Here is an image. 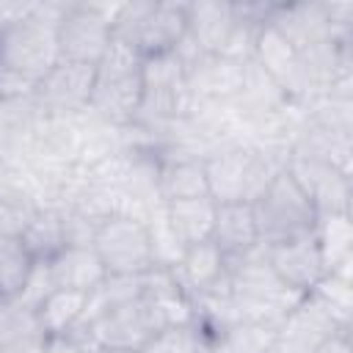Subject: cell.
<instances>
[{
    "instance_id": "1",
    "label": "cell",
    "mask_w": 353,
    "mask_h": 353,
    "mask_svg": "<svg viewBox=\"0 0 353 353\" xmlns=\"http://www.w3.org/2000/svg\"><path fill=\"white\" fill-rule=\"evenodd\" d=\"M251 210H254V221H256L262 245H276V243H287V240L312 234L314 223H317L314 204L301 190V185L287 171V165H281L273 174L268 188L251 201Z\"/></svg>"
},
{
    "instance_id": "2",
    "label": "cell",
    "mask_w": 353,
    "mask_h": 353,
    "mask_svg": "<svg viewBox=\"0 0 353 353\" xmlns=\"http://www.w3.org/2000/svg\"><path fill=\"white\" fill-rule=\"evenodd\" d=\"M141 52L121 41V39H110L105 55L97 63V74H94V91H91V102L88 108L97 110L102 119L108 121H130L138 116V105H141Z\"/></svg>"
},
{
    "instance_id": "3",
    "label": "cell",
    "mask_w": 353,
    "mask_h": 353,
    "mask_svg": "<svg viewBox=\"0 0 353 353\" xmlns=\"http://www.w3.org/2000/svg\"><path fill=\"white\" fill-rule=\"evenodd\" d=\"M188 33V3H121L113 36L132 44L141 58L171 52Z\"/></svg>"
},
{
    "instance_id": "4",
    "label": "cell",
    "mask_w": 353,
    "mask_h": 353,
    "mask_svg": "<svg viewBox=\"0 0 353 353\" xmlns=\"http://www.w3.org/2000/svg\"><path fill=\"white\" fill-rule=\"evenodd\" d=\"M163 328H168L163 312L141 292L138 298L108 309L105 314H99L97 320H91L85 328L74 331L72 339L77 345H83L85 350L108 347V350L135 353V350H141Z\"/></svg>"
},
{
    "instance_id": "5",
    "label": "cell",
    "mask_w": 353,
    "mask_h": 353,
    "mask_svg": "<svg viewBox=\"0 0 353 353\" xmlns=\"http://www.w3.org/2000/svg\"><path fill=\"white\" fill-rule=\"evenodd\" d=\"M94 251L102 259L108 276H143L154 265L149 223L135 215L113 212L97 223Z\"/></svg>"
},
{
    "instance_id": "6",
    "label": "cell",
    "mask_w": 353,
    "mask_h": 353,
    "mask_svg": "<svg viewBox=\"0 0 353 353\" xmlns=\"http://www.w3.org/2000/svg\"><path fill=\"white\" fill-rule=\"evenodd\" d=\"M279 168H273L265 154L254 149H226L215 157L204 160L207 190L215 204L245 201L251 204L273 179Z\"/></svg>"
},
{
    "instance_id": "7",
    "label": "cell",
    "mask_w": 353,
    "mask_h": 353,
    "mask_svg": "<svg viewBox=\"0 0 353 353\" xmlns=\"http://www.w3.org/2000/svg\"><path fill=\"white\" fill-rule=\"evenodd\" d=\"M58 25L41 22L39 17H33V8L0 36V66L14 69L25 77L41 83L58 66Z\"/></svg>"
},
{
    "instance_id": "8",
    "label": "cell",
    "mask_w": 353,
    "mask_h": 353,
    "mask_svg": "<svg viewBox=\"0 0 353 353\" xmlns=\"http://www.w3.org/2000/svg\"><path fill=\"white\" fill-rule=\"evenodd\" d=\"M121 3L99 6V3H69L61 25H58V52L61 61L91 63L97 66L113 39V17Z\"/></svg>"
},
{
    "instance_id": "9",
    "label": "cell",
    "mask_w": 353,
    "mask_h": 353,
    "mask_svg": "<svg viewBox=\"0 0 353 353\" xmlns=\"http://www.w3.org/2000/svg\"><path fill=\"white\" fill-rule=\"evenodd\" d=\"M138 116H176L188 102V66L176 50L146 55L141 61Z\"/></svg>"
},
{
    "instance_id": "10",
    "label": "cell",
    "mask_w": 353,
    "mask_h": 353,
    "mask_svg": "<svg viewBox=\"0 0 353 353\" xmlns=\"http://www.w3.org/2000/svg\"><path fill=\"white\" fill-rule=\"evenodd\" d=\"M287 171L295 176L301 190L309 196L317 215L350 212V179L336 165L309 157L303 152H295L287 160Z\"/></svg>"
},
{
    "instance_id": "11",
    "label": "cell",
    "mask_w": 353,
    "mask_h": 353,
    "mask_svg": "<svg viewBox=\"0 0 353 353\" xmlns=\"http://www.w3.org/2000/svg\"><path fill=\"white\" fill-rule=\"evenodd\" d=\"M254 58H256V66L284 94H306L309 85L314 83L301 52L270 22H265L254 39Z\"/></svg>"
},
{
    "instance_id": "12",
    "label": "cell",
    "mask_w": 353,
    "mask_h": 353,
    "mask_svg": "<svg viewBox=\"0 0 353 353\" xmlns=\"http://www.w3.org/2000/svg\"><path fill=\"white\" fill-rule=\"evenodd\" d=\"M262 248H265V259H268L270 270L276 273V279L301 295H309L317 287V281L328 273L320 245L314 240V232L287 240V243L262 245Z\"/></svg>"
},
{
    "instance_id": "13",
    "label": "cell",
    "mask_w": 353,
    "mask_h": 353,
    "mask_svg": "<svg viewBox=\"0 0 353 353\" xmlns=\"http://www.w3.org/2000/svg\"><path fill=\"white\" fill-rule=\"evenodd\" d=\"M171 273L190 301L229 295V262L212 240L188 245L179 262L171 268Z\"/></svg>"
},
{
    "instance_id": "14",
    "label": "cell",
    "mask_w": 353,
    "mask_h": 353,
    "mask_svg": "<svg viewBox=\"0 0 353 353\" xmlns=\"http://www.w3.org/2000/svg\"><path fill=\"white\" fill-rule=\"evenodd\" d=\"M336 331H347V328H339L334 317L312 295H303L279 323L273 350L276 353H314Z\"/></svg>"
},
{
    "instance_id": "15",
    "label": "cell",
    "mask_w": 353,
    "mask_h": 353,
    "mask_svg": "<svg viewBox=\"0 0 353 353\" xmlns=\"http://www.w3.org/2000/svg\"><path fill=\"white\" fill-rule=\"evenodd\" d=\"M94 74H97V66H91V63L58 61V66L39 83L33 97H39L44 105H50L55 110L88 108L91 91H94Z\"/></svg>"
},
{
    "instance_id": "16",
    "label": "cell",
    "mask_w": 353,
    "mask_h": 353,
    "mask_svg": "<svg viewBox=\"0 0 353 353\" xmlns=\"http://www.w3.org/2000/svg\"><path fill=\"white\" fill-rule=\"evenodd\" d=\"M226 262H237L254 248H259V232L254 221V210L245 201H232V204H218L215 210V226L210 237Z\"/></svg>"
},
{
    "instance_id": "17",
    "label": "cell",
    "mask_w": 353,
    "mask_h": 353,
    "mask_svg": "<svg viewBox=\"0 0 353 353\" xmlns=\"http://www.w3.org/2000/svg\"><path fill=\"white\" fill-rule=\"evenodd\" d=\"M47 262H50L55 290H74L88 295L108 279V270L97 256L94 245H63Z\"/></svg>"
},
{
    "instance_id": "18",
    "label": "cell",
    "mask_w": 353,
    "mask_h": 353,
    "mask_svg": "<svg viewBox=\"0 0 353 353\" xmlns=\"http://www.w3.org/2000/svg\"><path fill=\"white\" fill-rule=\"evenodd\" d=\"M215 210H218V204H215L210 196L182 199V201L163 204L165 223H168L174 240L182 245V251H185L188 245H196V243H204V240L212 237Z\"/></svg>"
},
{
    "instance_id": "19",
    "label": "cell",
    "mask_w": 353,
    "mask_h": 353,
    "mask_svg": "<svg viewBox=\"0 0 353 353\" xmlns=\"http://www.w3.org/2000/svg\"><path fill=\"white\" fill-rule=\"evenodd\" d=\"M245 63L226 55H199L188 63V88H196L210 97H229L243 91Z\"/></svg>"
},
{
    "instance_id": "20",
    "label": "cell",
    "mask_w": 353,
    "mask_h": 353,
    "mask_svg": "<svg viewBox=\"0 0 353 353\" xmlns=\"http://www.w3.org/2000/svg\"><path fill=\"white\" fill-rule=\"evenodd\" d=\"M47 336L33 309L17 301L0 303V353H41Z\"/></svg>"
},
{
    "instance_id": "21",
    "label": "cell",
    "mask_w": 353,
    "mask_h": 353,
    "mask_svg": "<svg viewBox=\"0 0 353 353\" xmlns=\"http://www.w3.org/2000/svg\"><path fill=\"white\" fill-rule=\"evenodd\" d=\"M314 240H317V245H320L325 270H328V273H347V265H350V256H353L350 212L317 215Z\"/></svg>"
},
{
    "instance_id": "22",
    "label": "cell",
    "mask_w": 353,
    "mask_h": 353,
    "mask_svg": "<svg viewBox=\"0 0 353 353\" xmlns=\"http://www.w3.org/2000/svg\"><path fill=\"white\" fill-rule=\"evenodd\" d=\"M154 188H157L163 204L210 196L204 160H174V163H165L154 176Z\"/></svg>"
},
{
    "instance_id": "23",
    "label": "cell",
    "mask_w": 353,
    "mask_h": 353,
    "mask_svg": "<svg viewBox=\"0 0 353 353\" xmlns=\"http://www.w3.org/2000/svg\"><path fill=\"white\" fill-rule=\"evenodd\" d=\"M85 292H74V290H52L36 309L39 325L44 331V336H69L85 309Z\"/></svg>"
},
{
    "instance_id": "24",
    "label": "cell",
    "mask_w": 353,
    "mask_h": 353,
    "mask_svg": "<svg viewBox=\"0 0 353 353\" xmlns=\"http://www.w3.org/2000/svg\"><path fill=\"white\" fill-rule=\"evenodd\" d=\"M276 345V328L265 323H232L210 336L207 353H270Z\"/></svg>"
},
{
    "instance_id": "25",
    "label": "cell",
    "mask_w": 353,
    "mask_h": 353,
    "mask_svg": "<svg viewBox=\"0 0 353 353\" xmlns=\"http://www.w3.org/2000/svg\"><path fill=\"white\" fill-rule=\"evenodd\" d=\"M19 240L25 243L28 254L33 259H52L63 245H66V237H63V212H52V210H44V212H33L28 226L22 229Z\"/></svg>"
},
{
    "instance_id": "26",
    "label": "cell",
    "mask_w": 353,
    "mask_h": 353,
    "mask_svg": "<svg viewBox=\"0 0 353 353\" xmlns=\"http://www.w3.org/2000/svg\"><path fill=\"white\" fill-rule=\"evenodd\" d=\"M33 262L36 259L28 254V248L19 237L0 234V303L17 301Z\"/></svg>"
},
{
    "instance_id": "27",
    "label": "cell",
    "mask_w": 353,
    "mask_h": 353,
    "mask_svg": "<svg viewBox=\"0 0 353 353\" xmlns=\"http://www.w3.org/2000/svg\"><path fill=\"white\" fill-rule=\"evenodd\" d=\"M207 345H210V334L193 320L157 331L135 353H207Z\"/></svg>"
},
{
    "instance_id": "28",
    "label": "cell",
    "mask_w": 353,
    "mask_h": 353,
    "mask_svg": "<svg viewBox=\"0 0 353 353\" xmlns=\"http://www.w3.org/2000/svg\"><path fill=\"white\" fill-rule=\"evenodd\" d=\"M309 295L334 317V323L339 328H347V323H350V306H353V298H350V276L347 273H325Z\"/></svg>"
},
{
    "instance_id": "29",
    "label": "cell",
    "mask_w": 353,
    "mask_h": 353,
    "mask_svg": "<svg viewBox=\"0 0 353 353\" xmlns=\"http://www.w3.org/2000/svg\"><path fill=\"white\" fill-rule=\"evenodd\" d=\"M55 290V281H52V273H50V262L47 259H36L28 279H25V287L22 292L17 295V303L19 306H28V309H39V303Z\"/></svg>"
},
{
    "instance_id": "30",
    "label": "cell",
    "mask_w": 353,
    "mask_h": 353,
    "mask_svg": "<svg viewBox=\"0 0 353 353\" xmlns=\"http://www.w3.org/2000/svg\"><path fill=\"white\" fill-rule=\"evenodd\" d=\"M39 88V80L25 77L14 69L0 66V102H11V99H22V97H33Z\"/></svg>"
},
{
    "instance_id": "31",
    "label": "cell",
    "mask_w": 353,
    "mask_h": 353,
    "mask_svg": "<svg viewBox=\"0 0 353 353\" xmlns=\"http://www.w3.org/2000/svg\"><path fill=\"white\" fill-rule=\"evenodd\" d=\"M30 215H33L30 210H22V207H17V204L8 201V199H0V234L19 237L22 229L28 226Z\"/></svg>"
},
{
    "instance_id": "32",
    "label": "cell",
    "mask_w": 353,
    "mask_h": 353,
    "mask_svg": "<svg viewBox=\"0 0 353 353\" xmlns=\"http://www.w3.org/2000/svg\"><path fill=\"white\" fill-rule=\"evenodd\" d=\"M33 3H8V0H0V36L17 22L22 19L25 14H30Z\"/></svg>"
},
{
    "instance_id": "33",
    "label": "cell",
    "mask_w": 353,
    "mask_h": 353,
    "mask_svg": "<svg viewBox=\"0 0 353 353\" xmlns=\"http://www.w3.org/2000/svg\"><path fill=\"white\" fill-rule=\"evenodd\" d=\"M41 353H88L83 345H77L72 336H50L41 347Z\"/></svg>"
},
{
    "instance_id": "34",
    "label": "cell",
    "mask_w": 353,
    "mask_h": 353,
    "mask_svg": "<svg viewBox=\"0 0 353 353\" xmlns=\"http://www.w3.org/2000/svg\"><path fill=\"white\" fill-rule=\"evenodd\" d=\"M314 353H353V347H350V336H347V331H336V334H331Z\"/></svg>"
},
{
    "instance_id": "35",
    "label": "cell",
    "mask_w": 353,
    "mask_h": 353,
    "mask_svg": "<svg viewBox=\"0 0 353 353\" xmlns=\"http://www.w3.org/2000/svg\"><path fill=\"white\" fill-rule=\"evenodd\" d=\"M270 353H276V350H270Z\"/></svg>"
}]
</instances>
